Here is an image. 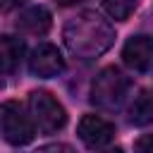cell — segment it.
<instances>
[{"instance_id": "6da1fadb", "label": "cell", "mask_w": 153, "mask_h": 153, "mask_svg": "<svg viewBox=\"0 0 153 153\" xmlns=\"http://www.w3.org/2000/svg\"><path fill=\"white\" fill-rule=\"evenodd\" d=\"M65 45L76 57H98L115 43V29L98 12H81L65 24Z\"/></svg>"}, {"instance_id": "7a4b0ae2", "label": "cell", "mask_w": 153, "mask_h": 153, "mask_svg": "<svg viewBox=\"0 0 153 153\" xmlns=\"http://www.w3.org/2000/svg\"><path fill=\"white\" fill-rule=\"evenodd\" d=\"M129 88H131V81L129 76L122 74V69L103 67L91 84V103L103 110H115L124 103Z\"/></svg>"}, {"instance_id": "3957f363", "label": "cell", "mask_w": 153, "mask_h": 153, "mask_svg": "<svg viewBox=\"0 0 153 153\" xmlns=\"http://www.w3.org/2000/svg\"><path fill=\"white\" fill-rule=\"evenodd\" d=\"M29 115L33 117L36 129L43 134H55L67 124L65 108L48 91H31L29 93Z\"/></svg>"}, {"instance_id": "277c9868", "label": "cell", "mask_w": 153, "mask_h": 153, "mask_svg": "<svg viewBox=\"0 0 153 153\" xmlns=\"http://www.w3.org/2000/svg\"><path fill=\"white\" fill-rule=\"evenodd\" d=\"M0 127H2V139L12 146H24L36 134L33 117L26 115L22 105L14 100H5L0 105Z\"/></svg>"}, {"instance_id": "5b68a950", "label": "cell", "mask_w": 153, "mask_h": 153, "mask_svg": "<svg viewBox=\"0 0 153 153\" xmlns=\"http://www.w3.org/2000/svg\"><path fill=\"white\" fill-rule=\"evenodd\" d=\"M29 69H31L33 76L50 79V76H57V74L65 72V57L53 43H41L31 50Z\"/></svg>"}, {"instance_id": "8992f818", "label": "cell", "mask_w": 153, "mask_h": 153, "mask_svg": "<svg viewBox=\"0 0 153 153\" xmlns=\"http://www.w3.org/2000/svg\"><path fill=\"white\" fill-rule=\"evenodd\" d=\"M76 134L84 141V146H88V148H103V146H108L115 139V124L108 122L100 115H84L79 120Z\"/></svg>"}, {"instance_id": "52a82bcc", "label": "cell", "mask_w": 153, "mask_h": 153, "mask_svg": "<svg viewBox=\"0 0 153 153\" xmlns=\"http://www.w3.org/2000/svg\"><path fill=\"white\" fill-rule=\"evenodd\" d=\"M122 62L134 72H148L153 65V36H134L122 48Z\"/></svg>"}, {"instance_id": "ba28073f", "label": "cell", "mask_w": 153, "mask_h": 153, "mask_svg": "<svg viewBox=\"0 0 153 153\" xmlns=\"http://www.w3.org/2000/svg\"><path fill=\"white\" fill-rule=\"evenodd\" d=\"M50 24H53V17H50L48 7H43V5H31V7L22 10L14 22V26L19 31L31 33V36H45Z\"/></svg>"}, {"instance_id": "9c48e42d", "label": "cell", "mask_w": 153, "mask_h": 153, "mask_svg": "<svg viewBox=\"0 0 153 153\" xmlns=\"http://www.w3.org/2000/svg\"><path fill=\"white\" fill-rule=\"evenodd\" d=\"M129 122L136 127L153 124V91H141L129 105Z\"/></svg>"}, {"instance_id": "30bf717a", "label": "cell", "mask_w": 153, "mask_h": 153, "mask_svg": "<svg viewBox=\"0 0 153 153\" xmlns=\"http://www.w3.org/2000/svg\"><path fill=\"white\" fill-rule=\"evenodd\" d=\"M24 57V41L14 38V36H2L0 41V62H2V72L10 74L14 72V67L22 62Z\"/></svg>"}, {"instance_id": "8fae6325", "label": "cell", "mask_w": 153, "mask_h": 153, "mask_svg": "<svg viewBox=\"0 0 153 153\" xmlns=\"http://www.w3.org/2000/svg\"><path fill=\"white\" fill-rule=\"evenodd\" d=\"M103 7L115 22H124L139 7V0H103Z\"/></svg>"}, {"instance_id": "7c38bea8", "label": "cell", "mask_w": 153, "mask_h": 153, "mask_svg": "<svg viewBox=\"0 0 153 153\" xmlns=\"http://www.w3.org/2000/svg\"><path fill=\"white\" fill-rule=\"evenodd\" d=\"M136 146H139V148H143V151H153V136H146V139H141Z\"/></svg>"}, {"instance_id": "4fadbf2b", "label": "cell", "mask_w": 153, "mask_h": 153, "mask_svg": "<svg viewBox=\"0 0 153 153\" xmlns=\"http://www.w3.org/2000/svg\"><path fill=\"white\" fill-rule=\"evenodd\" d=\"M19 2H24V0H5V2H2V10H12V7L19 5Z\"/></svg>"}, {"instance_id": "5bb4252c", "label": "cell", "mask_w": 153, "mask_h": 153, "mask_svg": "<svg viewBox=\"0 0 153 153\" xmlns=\"http://www.w3.org/2000/svg\"><path fill=\"white\" fill-rule=\"evenodd\" d=\"M60 5H74V2H79V0H57Z\"/></svg>"}]
</instances>
